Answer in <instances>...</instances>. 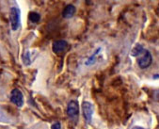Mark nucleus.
Here are the masks:
<instances>
[{
  "label": "nucleus",
  "mask_w": 159,
  "mask_h": 129,
  "mask_svg": "<svg viewBox=\"0 0 159 129\" xmlns=\"http://www.w3.org/2000/svg\"><path fill=\"white\" fill-rule=\"evenodd\" d=\"M152 56L150 51L145 50L143 55L138 59V65L140 69H147L152 65Z\"/></svg>",
  "instance_id": "1"
},
{
  "label": "nucleus",
  "mask_w": 159,
  "mask_h": 129,
  "mask_svg": "<svg viewBox=\"0 0 159 129\" xmlns=\"http://www.w3.org/2000/svg\"><path fill=\"white\" fill-rule=\"evenodd\" d=\"M79 113V105L76 101L72 100L67 106V114L69 117H76Z\"/></svg>",
  "instance_id": "4"
},
{
  "label": "nucleus",
  "mask_w": 159,
  "mask_h": 129,
  "mask_svg": "<svg viewBox=\"0 0 159 129\" xmlns=\"http://www.w3.org/2000/svg\"><path fill=\"white\" fill-rule=\"evenodd\" d=\"M51 129H60V123L59 122H55L52 124Z\"/></svg>",
  "instance_id": "10"
},
{
  "label": "nucleus",
  "mask_w": 159,
  "mask_h": 129,
  "mask_svg": "<svg viewBox=\"0 0 159 129\" xmlns=\"http://www.w3.org/2000/svg\"><path fill=\"white\" fill-rule=\"evenodd\" d=\"M82 111H83V115L86 119L87 122H90L91 118H92V114H93V107L90 103L89 102H84L82 104Z\"/></svg>",
  "instance_id": "5"
},
{
  "label": "nucleus",
  "mask_w": 159,
  "mask_h": 129,
  "mask_svg": "<svg viewBox=\"0 0 159 129\" xmlns=\"http://www.w3.org/2000/svg\"><path fill=\"white\" fill-rule=\"evenodd\" d=\"M67 45H68V44H67L66 41H64V40H58V41L54 42L52 49H53L54 53L60 54V53L65 51V49L67 48Z\"/></svg>",
  "instance_id": "6"
},
{
  "label": "nucleus",
  "mask_w": 159,
  "mask_h": 129,
  "mask_svg": "<svg viewBox=\"0 0 159 129\" xmlns=\"http://www.w3.org/2000/svg\"><path fill=\"white\" fill-rule=\"evenodd\" d=\"M11 101L17 107H22L24 105V95L21 90L14 89L11 93Z\"/></svg>",
  "instance_id": "3"
},
{
  "label": "nucleus",
  "mask_w": 159,
  "mask_h": 129,
  "mask_svg": "<svg viewBox=\"0 0 159 129\" xmlns=\"http://www.w3.org/2000/svg\"><path fill=\"white\" fill-rule=\"evenodd\" d=\"M75 7L74 5H72V4H69L64 8V10H63L62 16L64 18L70 19L75 15Z\"/></svg>",
  "instance_id": "7"
},
{
  "label": "nucleus",
  "mask_w": 159,
  "mask_h": 129,
  "mask_svg": "<svg viewBox=\"0 0 159 129\" xmlns=\"http://www.w3.org/2000/svg\"><path fill=\"white\" fill-rule=\"evenodd\" d=\"M132 129H144L143 127H140V126H134Z\"/></svg>",
  "instance_id": "12"
},
{
  "label": "nucleus",
  "mask_w": 159,
  "mask_h": 129,
  "mask_svg": "<svg viewBox=\"0 0 159 129\" xmlns=\"http://www.w3.org/2000/svg\"><path fill=\"white\" fill-rule=\"evenodd\" d=\"M10 20L12 30H17L20 26V11L17 8H11L10 12Z\"/></svg>",
  "instance_id": "2"
},
{
  "label": "nucleus",
  "mask_w": 159,
  "mask_h": 129,
  "mask_svg": "<svg viewBox=\"0 0 159 129\" xmlns=\"http://www.w3.org/2000/svg\"><path fill=\"white\" fill-rule=\"evenodd\" d=\"M154 96H155V99H156L157 101H159V90L155 91V93H154Z\"/></svg>",
  "instance_id": "11"
},
{
  "label": "nucleus",
  "mask_w": 159,
  "mask_h": 129,
  "mask_svg": "<svg viewBox=\"0 0 159 129\" xmlns=\"http://www.w3.org/2000/svg\"><path fill=\"white\" fill-rule=\"evenodd\" d=\"M85 1H86V3H87V4H90L91 0H85Z\"/></svg>",
  "instance_id": "13"
},
{
  "label": "nucleus",
  "mask_w": 159,
  "mask_h": 129,
  "mask_svg": "<svg viewBox=\"0 0 159 129\" xmlns=\"http://www.w3.org/2000/svg\"><path fill=\"white\" fill-rule=\"evenodd\" d=\"M145 52L144 47L141 44H137L131 51V56L132 57H139L140 55H143V53Z\"/></svg>",
  "instance_id": "8"
},
{
  "label": "nucleus",
  "mask_w": 159,
  "mask_h": 129,
  "mask_svg": "<svg viewBox=\"0 0 159 129\" xmlns=\"http://www.w3.org/2000/svg\"><path fill=\"white\" fill-rule=\"evenodd\" d=\"M28 18H29L30 22H32V23L36 24V23H38V22L41 20V15H40L38 12H29Z\"/></svg>",
  "instance_id": "9"
}]
</instances>
